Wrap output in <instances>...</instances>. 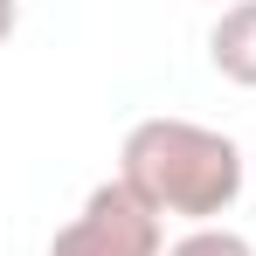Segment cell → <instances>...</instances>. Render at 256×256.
Listing matches in <instances>:
<instances>
[{
	"mask_svg": "<svg viewBox=\"0 0 256 256\" xmlns=\"http://www.w3.org/2000/svg\"><path fill=\"white\" fill-rule=\"evenodd\" d=\"M118 180L152 214L208 228L214 214L236 208V194L250 180V160H242V146L228 132H214V125H194V118H138L125 132V146H118Z\"/></svg>",
	"mask_w": 256,
	"mask_h": 256,
	"instance_id": "cell-1",
	"label": "cell"
},
{
	"mask_svg": "<svg viewBox=\"0 0 256 256\" xmlns=\"http://www.w3.org/2000/svg\"><path fill=\"white\" fill-rule=\"evenodd\" d=\"M48 256H166V214H152L125 180H97L48 236Z\"/></svg>",
	"mask_w": 256,
	"mask_h": 256,
	"instance_id": "cell-2",
	"label": "cell"
},
{
	"mask_svg": "<svg viewBox=\"0 0 256 256\" xmlns=\"http://www.w3.org/2000/svg\"><path fill=\"white\" fill-rule=\"evenodd\" d=\"M208 62L222 84L256 90V0H228L208 28Z\"/></svg>",
	"mask_w": 256,
	"mask_h": 256,
	"instance_id": "cell-3",
	"label": "cell"
},
{
	"mask_svg": "<svg viewBox=\"0 0 256 256\" xmlns=\"http://www.w3.org/2000/svg\"><path fill=\"white\" fill-rule=\"evenodd\" d=\"M166 256H256L250 250V236H236V228H187V236H180V242H173Z\"/></svg>",
	"mask_w": 256,
	"mask_h": 256,
	"instance_id": "cell-4",
	"label": "cell"
}]
</instances>
